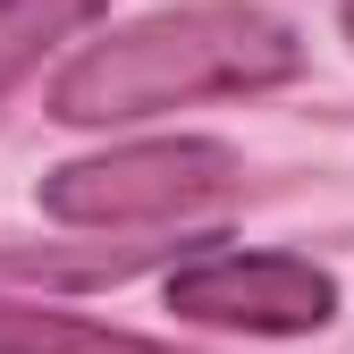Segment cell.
Wrapping results in <instances>:
<instances>
[{"label": "cell", "mask_w": 354, "mask_h": 354, "mask_svg": "<svg viewBox=\"0 0 354 354\" xmlns=\"http://www.w3.org/2000/svg\"><path fill=\"white\" fill-rule=\"evenodd\" d=\"M287 76H304V42L287 17L253 9V0H194V9H160L84 42L51 84V118L127 127L152 110H186V102L270 93Z\"/></svg>", "instance_id": "6da1fadb"}, {"label": "cell", "mask_w": 354, "mask_h": 354, "mask_svg": "<svg viewBox=\"0 0 354 354\" xmlns=\"http://www.w3.org/2000/svg\"><path fill=\"white\" fill-rule=\"evenodd\" d=\"M228 186H245L236 144L219 136H160V144H127L102 160H68L42 177V211L68 228H152L194 203H219Z\"/></svg>", "instance_id": "7a4b0ae2"}, {"label": "cell", "mask_w": 354, "mask_h": 354, "mask_svg": "<svg viewBox=\"0 0 354 354\" xmlns=\"http://www.w3.org/2000/svg\"><path fill=\"white\" fill-rule=\"evenodd\" d=\"M346 34H354V0H346Z\"/></svg>", "instance_id": "8992f818"}, {"label": "cell", "mask_w": 354, "mask_h": 354, "mask_svg": "<svg viewBox=\"0 0 354 354\" xmlns=\"http://www.w3.org/2000/svg\"><path fill=\"white\" fill-rule=\"evenodd\" d=\"M93 17H102V0H0V93H9L17 76H34L76 26H93Z\"/></svg>", "instance_id": "5b68a950"}, {"label": "cell", "mask_w": 354, "mask_h": 354, "mask_svg": "<svg viewBox=\"0 0 354 354\" xmlns=\"http://www.w3.org/2000/svg\"><path fill=\"white\" fill-rule=\"evenodd\" d=\"M0 354H177L144 329H110V321H84L68 304H26V295H0Z\"/></svg>", "instance_id": "277c9868"}, {"label": "cell", "mask_w": 354, "mask_h": 354, "mask_svg": "<svg viewBox=\"0 0 354 354\" xmlns=\"http://www.w3.org/2000/svg\"><path fill=\"white\" fill-rule=\"evenodd\" d=\"M169 313L203 329H253V337H304L329 329L337 279L304 253H203L186 270H169Z\"/></svg>", "instance_id": "3957f363"}]
</instances>
